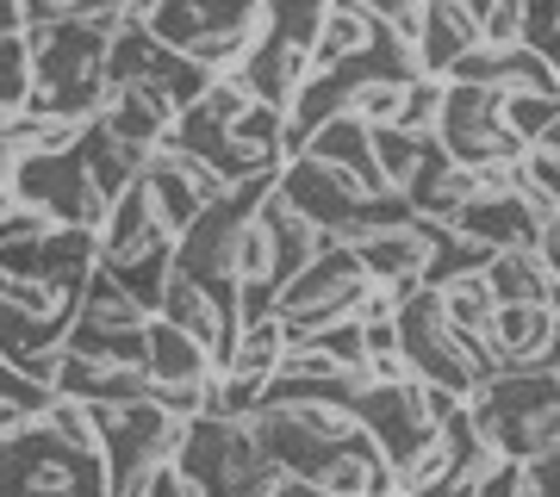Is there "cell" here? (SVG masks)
I'll list each match as a JSON object with an SVG mask.
<instances>
[{
    "instance_id": "8fae6325",
    "label": "cell",
    "mask_w": 560,
    "mask_h": 497,
    "mask_svg": "<svg viewBox=\"0 0 560 497\" xmlns=\"http://www.w3.org/2000/svg\"><path fill=\"white\" fill-rule=\"evenodd\" d=\"M101 119L113 125L125 143H138V150H156V143H168V131H175L180 99L168 94L162 81H131V87H119V94H113V106H106Z\"/></svg>"
},
{
    "instance_id": "5b68a950",
    "label": "cell",
    "mask_w": 560,
    "mask_h": 497,
    "mask_svg": "<svg viewBox=\"0 0 560 497\" xmlns=\"http://www.w3.org/2000/svg\"><path fill=\"white\" fill-rule=\"evenodd\" d=\"M256 460H261L256 429L249 423H224V417H194L187 436H180V448H175V466L200 485V497H231L237 478Z\"/></svg>"
},
{
    "instance_id": "ffe728a7",
    "label": "cell",
    "mask_w": 560,
    "mask_h": 497,
    "mask_svg": "<svg viewBox=\"0 0 560 497\" xmlns=\"http://www.w3.org/2000/svg\"><path fill=\"white\" fill-rule=\"evenodd\" d=\"M168 57V44L150 32L143 20H119V32H113V44H106V87L119 94V87H131V81H150L156 75V62Z\"/></svg>"
},
{
    "instance_id": "ab89813d",
    "label": "cell",
    "mask_w": 560,
    "mask_h": 497,
    "mask_svg": "<svg viewBox=\"0 0 560 497\" xmlns=\"http://www.w3.org/2000/svg\"><path fill=\"white\" fill-rule=\"evenodd\" d=\"M548 367L560 374V318H555V336H548Z\"/></svg>"
},
{
    "instance_id": "277c9868",
    "label": "cell",
    "mask_w": 560,
    "mask_h": 497,
    "mask_svg": "<svg viewBox=\"0 0 560 497\" xmlns=\"http://www.w3.org/2000/svg\"><path fill=\"white\" fill-rule=\"evenodd\" d=\"M361 286H368L361 256L355 249H342V242H330L318 261H305L300 274L275 293V311H280V323H287V336L300 342V336H312V330H324V323L355 318Z\"/></svg>"
},
{
    "instance_id": "f35d334b",
    "label": "cell",
    "mask_w": 560,
    "mask_h": 497,
    "mask_svg": "<svg viewBox=\"0 0 560 497\" xmlns=\"http://www.w3.org/2000/svg\"><path fill=\"white\" fill-rule=\"evenodd\" d=\"M81 13H94V20L101 13H125V0H81Z\"/></svg>"
},
{
    "instance_id": "30bf717a",
    "label": "cell",
    "mask_w": 560,
    "mask_h": 497,
    "mask_svg": "<svg viewBox=\"0 0 560 497\" xmlns=\"http://www.w3.org/2000/svg\"><path fill=\"white\" fill-rule=\"evenodd\" d=\"M237 75H243V87H249L261 106H280V113H287L293 94L318 75V62H312L305 44H287V38H275V32H261V44L249 50V62H243Z\"/></svg>"
},
{
    "instance_id": "cb8c5ba5",
    "label": "cell",
    "mask_w": 560,
    "mask_h": 497,
    "mask_svg": "<svg viewBox=\"0 0 560 497\" xmlns=\"http://www.w3.org/2000/svg\"><path fill=\"white\" fill-rule=\"evenodd\" d=\"M423 156H430V138H411L399 125H374V168H381L386 193H405L418 180Z\"/></svg>"
},
{
    "instance_id": "74e56055",
    "label": "cell",
    "mask_w": 560,
    "mask_h": 497,
    "mask_svg": "<svg viewBox=\"0 0 560 497\" xmlns=\"http://www.w3.org/2000/svg\"><path fill=\"white\" fill-rule=\"evenodd\" d=\"M529 150H548V156H560V113H555L548 125H541V138L529 143Z\"/></svg>"
},
{
    "instance_id": "603a6c76",
    "label": "cell",
    "mask_w": 560,
    "mask_h": 497,
    "mask_svg": "<svg viewBox=\"0 0 560 497\" xmlns=\"http://www.w3.org/2000/svg\"><path fill=\"white\" fill-rule=\"evenodd\" d=\"M442 293V311L455 323L460 336H492V318H499V298L486 286V274H455L436 286Z\"/></svg>"
},
{
    "instance_id": "7402d4cb",
    "label": "cell",
    "mask_w": 560,
    "mask_h": 497,
    "mask_svg": "<svg viewBox=\"0 0 560 497\" xmlns=\"http://www.w3.org/2000/svg\"><path fill=\"white\" fill-rule=\"evenodd\" d=\"M287 323H280V311H268V318H249L237 330V348H231V360H224V374L237 379H256V386H268L280 367V355H287Z\"/></svg>"
},
{
    "instance_id": "5bb4252c",
    "label": "cell",
    "mask_w": 560,
    "mask_h": 497,
    "mask_svg": "<svg viewBox=\"0 0 560 497\" xmlns=\"http://www.w3.org/2000/svg\"><path fill=\"white\" fill-rule=\"evenodd\" d=\"M300 156H318V162H337V168H349V175L368 187V193H386L381 168H374V131L355 119V113H337V119H324L312 138H305Z\"/></svg>"
},
{
    "instance_id": "f546056e",
    "label": "cell",
    "mask_w": 560,
    "mask_h": 497,
    "mask_svg": "<svg viewBox=\"0 0 560 497\" xmlns=\"http://www.w3.org/2000/svg\"><path fill=\"white\" fill-rule=\"evenodd\" d=\"M25 94H32V50H25V32L0 38V106L20 113Z\"/></svg>"
},
{
    "instance_id": "83f0119b",
    "label": "cell",
    "mask_w": 560,
    "mask_h": 497,
    "mask_svg": "<svg viewBox=\"0 0 560 497\" xmlns=\"http://www.w3.org/2000/svg\"><path fill=\"white\" fill-rule=\"evenodd\" d=\"M305 342H318V348L337 360L342 374H368V336H361V323H355V318L324 323V330H312Z\"/></svg>"
},
{
    "instance_id": "ac0fdd59",
    "label": "cell",
    "mask_w": 560,
    "mask_h": 497,
    "mask_svg": "<svg viewBox=\"0 0 560 497\" xmlns=\"http://www.w3.org/2000/svg\"><path fill=\"white\" fill-rule=\"evenodd\" d=\"M486 286L499 305H548V286H555V268L541 249H499L486 261Z\"/></svg>"
},
{
    "instance_id": "7c38bea8",
    "label": "cell",
    "mask_w": 560,
    "mask_h": 497,
    "mask_svg": "<svg viewBox=\"0 0 560 497\" xmlns=\"http://www.w3.org/2000/svg\"><path fill=\"white\" fill-rule=\"evenodd\" d=\"M474 44H480V13L467 0H423V38H418L423 75L442 81Z\"/></svg>"
},
{
    "instance_id": "9a60e30c",
    "label": "cell",
    "mask_w": 560,
    "mask_h": 497,
    "mask_svg": "<svg viewBox=\"0 0 560 497\" xmlns=\"http://www.w3.org/2000/svg\"><path fill=\"white\" fill-rule=\"evenodd\" d=\"M75 150H81V168H88V180H94L106 199H119L125 187L143 175V156H150V150H138V143H125L106 119H88V125H81Z\"/></svg>"
},
{
    "instance_id": "3957f363",
    "label": "cell",
    "mask_w": 560,
    "mask_h": 497,
    "mask_svg": "<svg viewBox=\"0 0 560 497\" xmlns=\"http://www.w3.org/2000/svg\"><path fill=\"white\" fill-rule=\"evenodd\" d=\"M143 330H150V311L125 293L113 274H88L75 298V323L62 336V355L75 360H143Z\"/></svg>"
},
{
    "instance_id": "e575fe53",
    "label": "cell",
    "mask_w": 560,
    "mask_h": 497,
    "mask_svg": "<svg viewBox=\"0 0 560 497\" xmlns=\"http://www.w3.org/2000/svg\"><path fill=\"white\" fill-rule=\"evenodd\" d=\"M75 13H81V0H20L25 32H50V25L75 20Z\"/></svg>"
},
{
    "instance_id": "4fadbf2b",
    "label": "cell",
    "mask_w": 560,
    "mask_h": 497,
    "mask_svg": "<svg viewBox=\"0 0 560 497\" xmlns=\"http://www.w3.org/2000/svg\"><path fill=\"white\" fill-rule=\"evenodd\" d=\"M361 268H368V280H418V286H430V237H423V224H393V230H374V237L355 242Z\"/></svg>"
},
{
    "instance_id": "8d00e7d4",
    "label": "cell",
    "mask_w": 560,
    "mask_h": 497,
    "mask_svg": "<svg viewBox=\"0 0 560 497\" xmlns=\"http://www.w3.org/2000/svg\"><path fill=\"white\" fill-rule=\"evenodd\" d=\"M13 32H25V20H20V0H0V38H13Z\"/></svg>"
},
{
    "instance_id": "ba28073f",
    "label": "cell",
    "mask_w": 560,
    "mask_h": 497,
    "mask_svg": "<svg viewBox=\"0 0 560 497\" xmlns=\"http://www.w3.org/2000/svg\"><path fill=\"white\" fill-rule=\"evenodd\" d=\"M237 25H268V0H162L150 32L168 50H187L206 32H237Z\"/></svg>"
},
{
    "instance_id": "4316f807",
    "label": "cell",
    "mask_w": 560,
    "mask_h": 497,
    "mask_svg": "<svg viewBox=\"0 0 560 497\" xmlns=\"http://www.w3.org/2000/svg\"><path fill=\"white\" fill-rule=\"evenodd\" d=\"M399 131H411V138H436L442 125V81L436 75H418L411 87H405V106H399Z\"/></svg>"
},
{
    "instance_id": "6da1fadb",
    "label": "cell",
    "mask_w": 560,
    "mask_h": 497,
    "mask_svg": "<svg viewBox=\"0 0 560 497\" xmlns=\"http://www.w3.org/2000/svg\"><path fill=\"white\" fill-rule=\"evenodd\" d=\"M0 497H113L106 492V454H81L50 429L25 423L0 441Z\"/></svg>"
},
{
    "instance_id": "484cf974",
    "label": "cell",
    "mask_w": 560,
    "mask_h": 497,
    "mask_svg": "<svg viewBox=\"0 0 560 497\" xmlns=\"http://www.w3.org/2000/svg\"><path fill=\"white\" fill-rule=\"evenodd\" d=\"M405 87H411V81L368 75V81H355V87H349V106H342V113H355L368 131H374V125H393V119H399V106H405Z\"/></svg>"
},
{
    "instance_id": "2e32d148",
    "label": "cell",
    "mask_w": 560,
    "mask_h": 497,
    "mask_svg": "<svg viewBox=\"0 0 560 497\" xmlns=\"http://www.w3.org/2000/svg\"><path fill=\"white\" fill-rule=\"evenodd\" d=\"M548 336H555V311L548 305H499L492 318V342L511 367H548Z\"/></svg>"
},
{
    "instance_id": "4dcf8cb0",
    "label": "cell",
    "mask_w": 560,
    "mask_h": 497,
    "mask_svg": "<svg viewBox=\"0 0 560 497\" xmlns=\"http://www.w3.org/2000/svg\"><path fill=\"white\" fill-rule=\"evenodd\" d=\"M560 113V94H504V125L523 138V150L541 138V125Z\"/></svg>"
},
{
    "instance_id": "7a4b0ae2",
    "label": "cell",
    "mask_w": 560,
    "mask_h": 497,
    "mask_svg": "<svg viewBox=\"0 0 560 497\" xmlns=\"http://www.w3.org/2000/svg\"><path fill=\"white\" fill-rule=\"evenodd\" d=\"M436 150L460 168H511L523 162V138L504 125V94L474 81H442Z\"/></svg>"
},
{
    "instance_id": "f1b7e54d",
    "label": "cell",
    "mask_w": 560,
    "mask_h": 497,
    "mask_svg": "<svg viewBox=\"0 0 560 497\" xmlns=\"http://www.w3.org/2000/svg\"><path fill=\"white\" fill-rule=\"evenodd\" d=\"M50 398H57V392H50L44 379H32L25 367H13V360H0V404H13L20 417L38 423L44 411H50Z\"/></svg>"
},
{
    "instance_id": "1f68e13d",
    "label": "cell",
    "mask_w": 560,
    "mask_h": 497,
    "mask_svg": "<svg viewBox=\"0 0 560 497\" xmlns=\"http://www.w3.org/2000/svg\"><path fill=\"white\" fill-rule=\"evenodd\" d=\"M57 230V218L50 212H38V205H25V199H13L7 212H0V249H25V242H44Z\"/></svg>"
},
{
    "instance_id": "60d3db41",
    "label": "cell",
    "mask_w": 560,
    "mask_h": 497,
    "mask_svg": "<svg viewBox=\"0 0 560 497\" xmlns=\"http://www.w3.org/2000/svg\"><path fill=\"white\" fill-rule=\"evenodd\" d=\"M20 119V113H13V106H0V131H7V125Z\"/></svg>"
},
{
    "instance_id": "52a82bcc",
    "label": "cell",
    "mask_w": 560,
    "mask_h": 497,
    "mask_svg": "<svg viewBox=\"0 0 560 497\" xmlns=\"http://www.w3.org/2000/svg\"><path fill=\"white\" fill-rule=\"evenodd\" d=\"M275 187H280V199H287V205H300L305 218L318 224V230H330V237H337L342 224L361 212V199H374L355 175H349V168L318 162V156H287V162H280Z\"/></svg>"
},
{
    "instance_id": "7bdbcfd3",
    "label": "cell",
    "mask_w": 560,
    "mask_h": 497,
    "mask_svg": "<svg viewBox=\"0 0 560 497\" xmlns=\"http://www.w3.org/2000/svg\"><path fill=\"white\" fill-rule=\"evenodd\" d=\"M467 7H474V13H486V7H492V0H467Z\"/></svg>"
},
{
    "instance_id": "9c48e42d",
    "label": "cell",
    "mask_w": 560,
    "mask_h": 497,
    "mask_svg": "<svg viewBox=\"0 0 560 497\" xmlns=\"http://www.w3.org/2000/svg\"><path fill=\"white\" fill-rule=\"evenodd\" d=\"M256 224H261V237H268V249H275V286H287L305 261H318L324 249L337 242L330 230H318V224L305 218L300 205H287V199H280V187L256 205Z\"/></svg>"
},
{
    "instance_id": "e0dca14e",
    "label": "cell",
    "mask_w": 560,
    "mask_h": 497,
    "mask_svg": "<svg viewBox=\"0 0 560 497\" xmlns=\"http://www.w3.org/2000/svg\"><path fill=\"white\" fill-rule=\"evenodd\" d=\"M143 367H150L156 386L162 379H219V360L206 355L187 330H175L162 318H150V330H143Z\"/></svg>"
},
{
    "instance_id": "d590c367",
    "label": "cell",
    "mask_w": 560,
    "mask_h": 497,
    "mask_svg": "<svg viewBox=\"0 0 560 497\" xmlns=\"http://www.w3.org/2000/svg\"><path fill=\"white\" fill-rule=\"evenodd\" d=\"M361 336H368V355H399V318L393 323H361Z\"/></svg>"
},
{
    "instance_id": "44dd1931",
    "label": "cell",
    "mask_w": 560,
    "mask_h": 497,
    "mask_svg": "<svg viewBox=\"0 0 560 497\" xmlns=\"http://www.w3.org/2000/svg\"><path fill=\"white\" fill-rule=\"evenodd\" d=\"M486 441L499 448V454H511V460H548V454H560V404H541V411H517V417H504V423H492L486 429Z\"/></svg>"
},
{
    "instance_id": "8992f818",
    "label": "cell",
    "mask_w": 560,
    "mask_h": 497,
    "mask_svg": "<svg viewBox=\"0 0 560 497\" xmlns=\"http://www.w3.org/2000/svg\"><path fill=\"white\" fill-rule=\"evenodd\" d=\"M355 423L368 429V436L381 441V454L399 466V460H411L423 448V441H436L442 423L430 417V404H423V379H399V386H361L355 392Z\"/></svg>"
},
{
    "instance_id": "d6a6232c",
    "label": "cell",
    "mask_w": 560,
    "mask_h": 497,
    "mask_svg": "<svg viewBox=\"0 0 560 497\" xmlns=\"http://www.w3.org/2000/svg\"><path fill=\"white\" fill-rule=\"evenodd\" d=\"M150 398H156L168 417L194 423V417H206V404H212V379H162Z\"/></svg>"
},
{
    "instance_id": "836d02e7",
    "label": "cell",
    "mask_w": 560,
    "mask_h": 497,
    "mask_svg": "<svg viewBox=\"0 0 560 497\" xmlns=\"http://www.w3.org/2000/svg\"><path fill=\"white\" fill-rule=\"evenodd\" d=\"M480 44H492V50H511V44H523V0H492L480 13Z\"/></svg>"
},
{
    "instance_id": "d4e9b609",
    "label": "cell",
    "mask_w": 560,
    "mask_h": 497,
    "mask_svg": "<svg viewBox=\"0 0 560 497\" xmlns=\"http://www.w3.org/2000/svg\"><path fill=\"white\" fill-rule=\"evenodd\" d=\"M44 429H50L57 441H69V448H81V454H101V417H94L88 398L57 392L50 398V411H44Z\"/></svg>"
},
{
    "instance_id": "d6986e66",
    "label": "cell",
    "mask_w": 560,
    "mask_h": 497,
    "mask_svg": "<svg viewBox=\"0 0 560 497\" xmlns=\"http://www.w3.org/2000/svg\"><path fill=\"white\" fill-rule=\"evenodd\" d=\"M374 32H381V25L361 13V0H330V7H324L318 38H312V62H318V75H324V69H337V62H349V57H361V50L374 44Z\"/></svg>"
},
{
    "instance_id": "b9f144b4",
    "label": "cell",
    "mask_w": 560,
    "mask_h": 497,
    "mask_svg": "<svg viewBox=\"0 0 560 497\" xmlns=\"http://www.w3.org/2000/svg\"><path fill=\"white\" fill-rule=\"evenodd\" d=\"M7 205H13V187H0V212H7Z\"/></svg>"
}]
</instances>
